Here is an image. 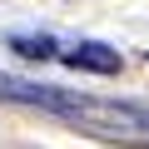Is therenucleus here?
<instances>
[{
  "mask_svg": "<svg viewBox=\"0 0 149 149\" xmlns=\"http://www.w3.org/2000/svg\"><path fill=\"white\" fill-rule=\"evenodd\" d=\"M65 65L70 70H90V74H119V50L100 45V40H80V45H70L65 50Z\"/></svg>",
  "mask_w": 149,
  "mask_h": 149,
  "instance_id": "1",
  "label": "nucleus"
},
{
  "mask_svg": "<svg viewBox=\"0 0 149 149\" xmlns=\"http://www.w3.org/2000/svg\"><path fill=\"white\" fill-rule=\"evenodd\" d=\"M10 50L25 55V60H50V55H55V40H50V35H15Z\"/></svg>",
  "mask_w": 149,
  "mask_h": 149,
  "instance_id": "2",
  "label": "nucleus"
}]
</instances>
